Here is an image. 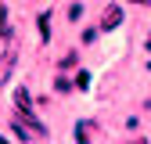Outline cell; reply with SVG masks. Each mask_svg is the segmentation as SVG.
<instances>
[{
    "label": "cell",
    "instance_id": "cell-12",
    "mask_svg": "<svg viewBox=\"0 0 151 144\" xmlns=\"http://www.w3.org/2000/svg\"><path fill=\"white\" fill-rule=\"evenodd\" d=\"M97 40V29H83V43H93Z\"/></svg>",
    "mask_w": 151,
    "mask_h": 144
},
{
    "label": "cell",
    "instance_id": "cell-16",
    "mask_svg": "<svg viewBox=\"0 0 151 144\" xmlns=\"http://www.w3.org/2000/svg\"><path fill=\"white\" fill-rule=\"evenodd\" d=\"M137 4H140V0H137Z\"/></svg>",
    "mask_w": 151,
    "mask_h": 144
},
{
    "label": "cell",
    "instance_id": "cell-4",
    "mask_svg": "<svg viewBox=\"0 0 151 144\" xmlns=\"http://www.w3.org/2000/svg\"><path fill=\"white\" fill-rule=\"evenodd\" d=\"M36 25H40V40L47 43V40H50V14H40V18H36Z\"/></svg>",
    "mask_w": 151,
    "mask_h": 144
},
{
    "label": "cell",
    "instance_id": "cell-8",
    "mask_svg": "<svg viewBox=\"0 0 151 144\" xmlns=\"http://www.w3.org/2000/svg\"><path fill=\"white\" fill-rule=\"evenodd\" d=\"M76 86H79V90H86V86H90V76H86V72H79V76H76Z\"/></svg>",
    "mask_w": 151,
    "mask_h": 144
},
{
    "label": "cell",
    "instance_id": "cell-14",
    "mask_svg": "<svg viewBox=\"0 0 151 144\" xmlns=\"http://www.w3.org/2000/svg\"><path fill=\"white\" fill-rule=\"evenodd\" d=\"M147 50H151V36H147Z\"/></svg>",
    "mask_w": 151,
    "mask_h": 144
},
{
    "label": "cell",
    "instance_id": "cell-15",
    "mask_svg": "<svg viewBox=\"0 0 151 144\" xmlns=\"http://www.w3.org/2000/svg\"><path fill=\"white\" fill-rule=\"evenodd\" d=\"M133 144H147V140H133Z\"/></svg>",
    "mask_w": 151,
    "mask_h": 144
},
{
    "label": "cell",
    "instance_id": "cell-9",
    "mask_svg": "<svg viewBox=\"0 0 151 144\" xmlns=\"http://www.w3.org/2000/svg\"><path fill=\"white\" fill-rule=\"evenodd\" d=\"M72 65H76V50H68L65 58H61V68H72Z\"/></svg>",
    "mask_w": 151,
    "mask_h": 144
},
{
    "label": "cell",
    "instance_id": "cell-7",
    "mask_svg": "<svg viewBox=\"0 0 151 144\" xmlns=\"http://www.w3.org/2000/svg\"><path fill=\"white\" fill-rule=\"evenodd\" d=\"M0 36H11V29H7V7L0 4Z\"/></svg>",
    "mask_w": 151,
    "mask_h": 144
},
{
    "label": "cell",
    "instance_id": "cell-10",
    "mask_svg": "<svg viewBox=\"0 0 151 144\" xmlns=\"http://www.w3.org/2000/svg\"><path fill=\"white\" fill-rule=\"evenodd\" d=\"M54 86H58V90H61V94H65V90H72V83H68L65 76H58V79H54Z\"/></svg>",
    "mask_w": 151,
    "mask_h": 144
},
{
    "label": "cell",
    "instance_id": "cell-6",
    "mask_svg": "<svg viewBox=\"0 0 151 144\" xmlns=\"http://www.w3.org/2000/svg\"><path fill=\"white\" fill-rule=\"evenodd\" d=\"M76 144H90V137H86V122H76Z\"/></svg>",
    "mask_w": 151,
    "mask_h": 144
},
{
    "label": "cell",
    "instance_id": "cell-2",
    "mask_svg": "<svg viewBox=\"0 0 151 144\" xmlns=\"http://www.w3.org/2000/svg\"><path fill=\"white\" fill-rule=\"evenodd\" d=\"M119 22H122V7H108L104 18H101V29H115Z\"/></svg>",
    "mask_w": 151,
    "mask_h": 144
},
{
    "label": "cell",
    "instance_id": "cell-11",
    "mask_svg": "<svg viewBox=\"0 0 151 144\" xmlns=\"http://www.w3.org/2000/svg\"><path fill=\"white\" fill-rule=\"evenodd\" d=\"M79 14H83V7H79V4H72V7H68V18H72V22H79Z\"/></svg>",
    "mask_w": 151,
    "mask_h": 144
},
{
    "label": "cell",
    "instance_id": "cell-5",
    "mask_svg": "<svg viewBox=\"0 0 151 144\" xmlns=\"http://www.w3.org/2000/svg\"><path fill=\"white\" fill-rule=\"evenodd\" d=\"M11 130H14V137H18V140H29V126H25L22 119H18V122H11Z\"/></svg>",
    "mask_w": 151,
    "mask_h": 144
},
{
    "label": "cell",
    "instance_id": "cell-1",
    "mask_svg": "<svg viewBox=\"0 0 151 144\" xmlns=\"http://www.w3.org/2000/svg\"><path fill=\"white\" fill-rule=\"evenodd\" d=\"M14 61H18V50H14V47H7L4 54H0V86H4V83L11 79V72H14Z\"/></svg>",
    "mask_w": 151,
    "mask_h": 144
},
{
    "label": "cell",
    "instance_id": "cell-13",
    "mask_svg": "<svg viewBox=\"0 0 151 144\" xmlns=\"http://www.w3.org/2000/svg\"><path fill=\"white\" fill-rule=\"evenodd\" d=\"M0 144H11V140H4V137H0Z\"/></svg>",
    "mask_w": 151,
    "mask_h": 144
},
{
    "label": "cell",
    "instance_id": "cell-3",
    "mask_svg": "<svg viewBox=\"0 0 151 144\" xmlns=\"http://www.w3.org/2000/svg\"><path fill=\"white\" fill-rule=\"evenodd\" d=\"M14 104H18V112H25V108L32 104V101H29V90H25V86H18V90H14Z\"/></svg>",
    "mask_w": 151,
    "mask_h": 144
}]
</instances>
